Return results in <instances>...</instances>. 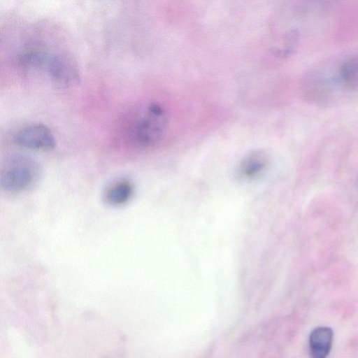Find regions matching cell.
I'll return each instance as SVG.
<instances>
[{"label": "cell", "instance_id": "obj_5", "mask_svg": "<svg viewBox=\"0 0 358 358\" xmlns=\"http://www.w3.org/2000/svg\"><path fill=\"white\" fill-rule=\"evenodd\" d=\"M332 67L341 93L358 92V52L332 63Z\"/></svg>", "mask_w": 358, "mask_h": 358}, {"label": "cell", "instance_id": "obj_6", "mask_svg": "<svg viewBox=\"0 0 358 358\" xmlns=\"http://www.w3.org/2000/svg\"><path fill=\"white\" fill-rule=\"evenodd\" d=\"M134 186L127 179H120L111 183L103 192L106 203L113 207H120L127 204L133 197Z\"/></svg>", "mask_w": 358, "mask_h": 358}, {"label": "cell", "instance_id": "obj_4", "mask_svg": "<svg viewBox=\"0 0 358 358\" xmlns=\"http://www.w3.org/2000/svg\"><path fill=\"white\" fill-rule=\"evenodd\" d=\"M44 71L53 82L64 87L76 84L80 78L76 62L63 53L50 54Z\"/></svg>", "mask_w": 358, "mask_h": 358}, {"label": "cell", "instance_id": "obj_1", "mask_svg": "<svg viewBox=\"0 0 358 358\" xmlns=\"http://www.w3.org/2000/svg\"><path fill=\"white\" fill-rule=\"evenodd\" d=\"M41 167L34 158L16 155L3 166L0 173V185L9 193H22L33 188L41 176Z\"/></svg>", "mask_w": 358, "mask_h": 358}, {"label": "cell", "instance_id": "obj_8", "mask_svg": "<svg viewBox=\"0 0 358 358\" xmlns=\"http://www.w3.org/2000/svg\"><path fill=\"white\" fill-rule=\"evenodd\" d=\"M268 162V158L264 153L260 151L253 152L241 162L238 173L244 179L256 178L264 171Z\"/></svg>", "mask_w": 358, "mask_h": 358}, {"label": "cell", "instance_id": "obj_2", "mask_svg": "<svg viewBox=\"0 0 358 358\" xmlns=\"http://www.w3.org/2000/svg\"><path fill=\"white\" fill-rule=\"evenodd\" d=\"M168 125V115L158 103H150L143 110L134 124L132 138L141 148H150L162 138Z\"/></svg>", "mask_w": 358, "mask_h": 358}, {"label": "cell", "instance_id": "obj_3", "mask_svg": "<svg viewBox=\"0 0 358 358\" xmlns=\"http://www.w3.org/2000/svg\"><path fill=\"white\" fill-rule=\"evenodd\" d=\"M14 142L27 149L48 151L56 145L51 130L44 124L33 123L19 129L13 136Z\"/></svg>", "mask_w": 358, "mask_h": 358}, {"label": "cell", "instance_id": "obj_7", "mask_svg": "<svg viewBox=\"0 0 358 358\" xmlns=\"http://www.w3.org/2000/svg\"><path fill=\"white\" fill-rule=\"evenodd\" d=\"M333 331L327 327H319L311 332L309 347L312 358H327L332 345Z\"/></svg>", "mask_w": 358, "mask_h": 358}]
</instances>
